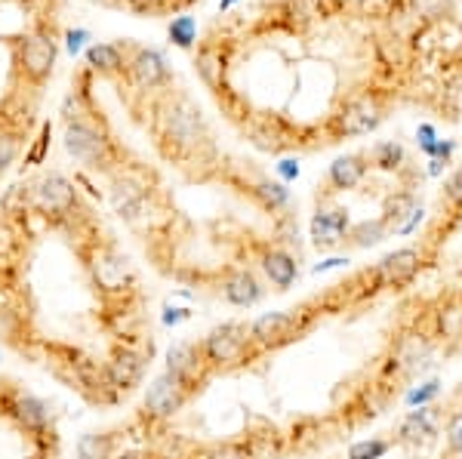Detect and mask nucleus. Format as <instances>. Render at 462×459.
<instances>
[{"label": "nucleus", "mask_w": 462, "mask_h": 459, "mask_svg": "<svg viewBox=\"0 0 462 459\" xmlns=\"http://www.w3.org/2000/svg\"><path fill=\"white\" fill-rule=\"evenodd\" d=\"M152 130L158 139V148L163 158L176 161L179 167H185L191 176H198V167H216V145L207 127L204 115L189 96L182 93H163L161 102L154 106L152 115Z\"/></svg>", "instance_id": "obj_1"}, {"label": "nucleus", "mask_w": 462, "mask_h": 459, "mask_svg": "<svg viewBox=\"0 0 462 459\" xmlns=\"http://www.w3.org/2000/svg\"><path fill=\"white\" fill-rule=\"evenodd\" d=\"M438 354H441V349H438L435 336L429 330L426 312L413 315L410 321L398 324L389 343H385V352L379 358V382L389 389L410 386L435 367Z\"/></svg>", "instance_id": "obj_2"}, {"label": "nucleus", "mask_w": 462, "mask_h": 459, "mask_svg": "<svg viewBox=\"0 0 462 459\" xmlns=\"http://www.w3.org/2000/svg\"><path fill=\"white\" fill-rule=\"evenodd\" d=\"M62 142L69 148L71 158L80 161L84 167L102 170V173H117L124 167L121 145L111 139V133L102 127V121H96L93 106L65 121Z\"/></svg>", "instance_id": "obj_3"}, {"label": "nucleus", "mask_w": 462, "mask_h": 459, "mask_svg": "<svg viewBox=\"0 0 462 459\" xmlns=\"http://www.w3.org/2000/svg\"><path fill=\"white\" fill-rule=\"evenodd\" d=\"M22 185H25V213H37L47 225L71 228L74 222L84 219L78 188L62 173H43Z\"/></svg>", "instance_id": "obj_4"}, {"label": "nucleus", "mask_w": 462, "mask_h": 459, "mask_svg": "<svg viewBox=\"0 0 462 459\" xmlns=\"http://www.w3.org/2000/svg\"><path fill=\"white\" fill-rule=\"evenodd\" d=\"M84 259H87L89 280H93L102 306H117V302H126V299H133V296H139L136 275H133L130 262H126V256L117 247L99 241Z\"/></svg>", "instance_id": "obj_5"}, {"label": "nucleus", "mask_w": 462, "mask_h": 459, "mask_svg": "<svg viewBox=\"0 0 462 459\" xmlns=\"http://www.w3.org/2000/svg\"><path fill=\"white\" fill-rule=\"evenodd\" d=\"M198 345L213 373L241 370L263 358V352L256 349V343H253V336H250V324H244V321L219 324V327H213Z\"/></svg>", "instance_id": "obj_6"}, {"label": "nucleus", "mask_w": 462, "mask_h": 459, "mask_svg": "<svg viewBox=\"0 0 462 459\" xmlns=\"http://www.w3.org/2000/svg\"><path fill=\"white\" fill-rule=\"evenodd\" d=\"M148 364H152V339H145V333H136V336L111 343L108 358L102 361V370H106L108 386L121 398L145 380Z\"/></svg>", "instance_id": "obj_7"}, {"label": "nucleus", "mask_w": 462, "mask_h": 459, "mask_svg": "<svg viewBox=\"0 0 462 459\" xmlns=\"http://www.w3.org/2000/svg\"><path fill=\"white\" fill-rule=\"evenodd\" d=\"M318 317L320 312H311V306L290 308V312H265L256 321H250V336L263 354L278 352L284 345H293L302 336H309L311 327L318 324Z\"/></svg>", "instance_id": "obj_8"}, {"label": "nucleus", "mask_w": 462, "mask_h": 459, "mask_svg": "<svg viewBox=\"0 0 462 459\" xmlns=\"http://www.w3.org/2000/svg\"><path fill=\"white\" fill-rule=\"evenodd\" d=\"M385 111H389V99L379 90H357L342 99V106L330 115L327 130L333 139L367 136L385 121Z\"/></svg>", "instance_id": "obj_9"}, {"label": "nucleus", "mask_w": 462, "mask_h": 459, "mask_svg": "<svg viewBox=\"0 0 462 459\" xmlns=\"http://www.w3.org/2000/svg\"><path fill=\"white\" fill-rule=\"evenodd\" d=\"M426 265H429V253L422 247H398L394 253L379 259L374 269L364 271V278L370 280V296L407 290L426 271Z\"/></svg>", "instance_id": "obj_10"}, {"label": "nucleus", "mask_w": 462, "mask_h": 459, "mask_svg": "<svg viewBox=\"0 0 462 459\" xmlns=\"http://www.w3.org/2000/svg\"><path fill=\"white\" fill-rule=\"evenodd\" d=\"M56 56H59V47H56L53 28L34 25L32 32L22 34L16 43V71L22 74L25 84L41 87V84H47V78L53 74Z\"/></svg>", "instance_id": "obj_11"}, {"label": "nucleus", "mask_w": 462, "mask_h": 459, "mask_svg": "<svg viewBox=\"0 0 462 459\" xmlns=\"http://www.w3.org/2000/svg\"><path fill=\"white\" fill-rule=\"evenodd\" d=\"M444 428V407L441 404H426V407H413L407 417H401L398 428H394L392 444L410 454H422L431 444H438Z\"/></svg>", "instance_id": "obj_12"}, {"label": "nucleus", "mask_w": 462, "mask_h": 459, "mask_svg": "<svg viewBox=\"0 0 462 459\" xmlns=\"http://www.w3.org/2000/svg\"><path fill=\"white\" fill-rule=\"evenodd\" d=\"M195 391L176 380L170 370H163L161 376H154L145 389V401H143V419L154 426H163L167 419H173L179 410H185L195 401Z\"/></svg>", "instance_id": "obj_13"}, {"label": "nucleus", "mask_w": 462, "mask_h": 459, "mask_svg": "<svg viewBox=\"0 0 462 459\" xmlns=\"http://www.w3.org/2000/svg\"><path fill=\"white\" fill-rule=\"evenodd\" d=\"M426 321L444 358L462 352V290L438 296L426 308Z\"/></svg>", "instance_id": "obj_14"}, {"label": "nucleus", "mask_w": 462, "mask_h": 459, "mask_svg": "<svg viewBox=\"0 0 462 459\" xmlns=\"http://www.w3.org/2000/svg\"><path fill=\"white\" fill-rule=\"evenodd\" d=\"M4 417H10L22 432L32 435V438H50L53 435V413L50 407L41 401V398L28 395L16 386H6V398H4Z\"/></svg>", "instance_id": "obj_15"}, {"label": "nucleus", "mask_w": 462, "mask_h": 459, "mask_svg": "<svg viewBox=\"0 0 462 459\" xmlns=\"http://www.w3.org/2000/svg\"><path fill=\"white\" fill-rule=\"evenodd\" d=\"M167 370L182 382V386H189L195 391V395L216 376L210 364L204 361V354H200L198 343H176L173 349L167 352Z\"/></svg>", "instance_id": "obj_16"}, {"label": "nucleus", "mask_w": 462, "mask_h": 459, "mask_svg": "<svg viewBox=\"0 0 462 459\" xmlns=\"http://www.w3.org/2000/svg\"><path fill=\"white\" fill-rule=\"evenodd\" d=\"M348 228H352V216L342 204L320 201L315 216H311V243L318 250H337L346 243Z\"/></svg>", "instance_id": "obj_17"}, {"label": "nucleus", "mask_w": 462, "mask_h": 459, "mask_svg": "<svg viewBox=\"0 0 462 459\" xmlns=\"http://www.w3.org/2000/svg\"><path fill=\"white\" fill-rule=\"evenodd\" d=\"M126 78L133 87H139L143 93L163 90L170 84V69L163 62V56L152 47H133V53L126 56Z\"/></svg>", "instance_id": "obj_18"}, {"label": "nucleus", "mask_w": 462, "mask_h": 459, "mask_svg": "<svg viewBox=\"0 0 462 459\" xmlns=\"http://www.w3.org/2000/svg\"><path fill=\"white\" fill-rule=\"evenodd\" d=\"M28 238L22 216L0 213V280H19V262L25 256Z\"/></svg>", "instance_id": "obj_19"}, {"label": "nucleus", "mask_w": 462, "mask_h": 459, "mask_svg": "<svg viewBox=\"0 0 462 459\" xmlns=\"http://www.w3.org/2000/svg\"><path fill=\"white\" fill-rule=\"evenodd\" d=\"M219 296L235 308H253L265 296V287L247 265H231L219 275Z\"/></svg>", "instance_id": "obj_20"}, {"label": "nucleus", "mask_w": 462, "mask_h": 459, "mask_svg": "<svg viewBox=\"0 0 462 459\" xmlns=\"http://www.w3.org/2000/svg\"><path fill=\"white\" fill-rule=\"evenodd\" d=\"M256 262L274 290H290V287L300 280V262H296V256L287 253V250L278 247V243H259Z\"/></svg>", "instance_id": "obj_21"}, {"label": "nucleus", "mask_w": 462, "mask_h": 459, "mask_svg": "<svg viewBox=\"0 0 462 459\" xmlns=\"http://www.w3.org/2000/svg\"><path fill=\"white\" fill-rule=\"evenodd\" d=\"M367 173H370L367 154H342L327 170V185H330V191H352L367 179Z\"/></svg>", "instance_id": "obj_22"}, {"label": "nucleus", "mask_w": 462, "mask_h": 459, "mask_svg": "<svg viewBox=\"0 0 462 459\" xmlns=\"http://www.w3.org/2000/svg\"><path fill=\"white\" fill-rule=\"evenodd\" d=\"M416 207H420V201H416V191H413V188L392 191V195L383 201V213H379V219L385 222L389 234H398L401 228L407 225V219L413 216Z\"/></svg>", "instance_id": "obj_23"}, {"label": "nucleus", "mask_w": 462, "mask_h": 459, "mask_svg": "<svg viewBox=\"0 0 462 459\" xmlns=\"http://www.w3.org/2000/svg\"><path fill=\"white\" fill-rule=\"evenodd\" d=\"M195 69H198L200 80H204L207 87H213L216 93L222 90V74H226V56H222V50L216 47L213 41H207L204 47L198 50Z\"/></svg>", "instance_id": "obj_24"}, {"label": "nucleus", "mask_w": 462, "mask_h": 459, "mask_svg": "<svg viewBox=\"0 0 462 459\" xmlns=\"http://www.w3.org/2000/svg\"><path fill=\"white\" fill-rule=\"evenodd\" d=\"M247 188H250L253 201L268 213H278L290 204V191H287L284 182H272V179H265V176H256Z\"/></svg>", "instance_id": "obj_25"}, {"label": "nucleus", "mask_w": 462, "mask_h": 459, "mask_svg": "<svg viewBox=\"0 0 462 459\" xmlns=\"http://www.w3.org/2000/svg\"><path fill=\"white\" fill-rule=\"evenodd\" d=\"M87 65L99 74H121L126 71V56L117 43H93L87 50Z\"/></svg>", "instance_id": "obj_26"}, {"label": "nucleus", "mask_w": 462, "mask_h": 459, "mask_svg": "<svg viewBox=\"0 0 462 459\" xmlns=\"http://www.w3.org/2000/svg\"><path fill=\"white\" fill-rule=\"evenodd\" d=\"M438 108L450 117L462 115V65H450L438 90Z\"/></svg>", "instance_id": "obj_27"}, {"label": "nucleus", "mask_w": 462, "mask_h": 459, "mask_svg": "<svg viewBox=\"0 0 462 459\" xmlns=\"http://www.w3.org/2000/svg\"><path fill=\"white\" fill-rule=\"evenodd\" d=\"M385 238H392L389 228H385L383 219H364V222H355L352 228H348V238L346 243L348 247H357V250H367V247H376V243H383Z\"/></svg>", "instance_id": "obj_28"}, {"label": "nucleus", "mask_w": 462, "mask_h": 459, "mask_svg": "<svg viewBox=\"0 0 462 459\" xmlns=\"http://www.w3.org/2000/svg\"><path fill=\"white\" fill-rule=\"evenodd\" d=\"M444 450L441 459H462V404L444 407Z\"/></svg>", "instance_id": "obj_29"}, {"label": "nucleus", "mask_w": 462, "mask_h": 459, "mask_svg": "<svg viewBox=\"0 0 462 459\" xmlns=\"http://www.w3.org/2000/svg\"><path fill=\"white\" fill-rule=\"evenodd\" d=\"M22 127L10 121H0V179L6 176V170L16 164L19 151H22Z\"/></svg>", "instance_id": "obj_30"}, {"label": "nucleus", "mask_w": 462, "mask_h": 459, "mask_svg": "<svg viewBox=\"0 0 462 459\" xmlns=\"http://www.w3.org/2000/svg\"><path fill=\"white\" fill-rule=\"evenodd\" d=\"M407 10L413 13L422 25H435V22L453 19L457 4H453V0H407Z\"/></svg>", "instance_id": "obj_31"}, {"label": "nucleus", "mask_w": 462, "mask_h": 459, "mask_svg": "<svg viewBox=\"0 0 462 459\" xmlns=\"http://www.w3.org/2000/svg\"><path fill=\"white\" fill-rule=\"evenodd\" d=\"M367 158H370V167L389 170V173H394V170H401L407 164V154H404V145L401 142H379V145H374V151H370Z\"/></svg>", "instance_id": "obj_32"}, {"label": "nucleus", "mask_w": 462, "mask_h": 459, "mask_svg": "<svg viewBox=\"0 0 462 459\" xmlns=\"http://www.w3.org/2000/svg\"><path fill=\"white\" fill-rule=\"evenodd\" d=\"M185 459H256L247 441H226V444H213L204 447L198 454H189Z\"/></svg>", "instance_id": "obj_33"}, {"label": "nucleus", "mask_w": 462, "mask_h": 459, "mask_svg": "<svg viewBox=\"0 0 462 459\" xmlns=\"http://www.w3.org/2000/svg\"><path fill=\"white\" fill-rule=\"evenodd\" d=\"M392 447H394L392 438H364L348 447L346 459H383Z\"/></svg>", "instance_id": "obj_34"}, {"label": "nucleus", "mask_w": 462, "mask_h": 459, "mask_svg": "<svg viewBox=\"0 0 462 459\" xmlns=\"http://www.w3.org/2000/svg\"><path fill=\"white\" fill-rule=\"evenodd\" d=\"M167 34H170V41L176 43V47H195V41H198V25H195V19L191 16H176L173 22H170V28H167Z\"/></svg>", "instance_id": "obj_35"}, {"label": "nucleus", "mask_w": 462, "mask_h": 459, "mask_svg": "<svg viewBox=\"0 0 462 459\" xmlns=\"http://www.w3.org/2000/svg\"><path fill=\"white\" fill-rule=\"evenodd\" d=\"M438 395H441V380H426V382H420V386L410 389L404 401L410 407H426V404H435Z\"/></svg>", "instance_id": "obj_36"}, {"label": "nucleus", "mask_w": 462, "mask_h": 459, "mask_svg": "<svg viewBox=\"0 0 462 459\" xmlns=\"http://www.w3.org/2000/svg\"><path fill=\"white\" fill-rule=\"evenodd\" d=\"M441 204L447 207V210L462 213V167H459V170H453V173H450V179L444 182Z\"/></svg>", "instance_id": "obj_37"}, {"label": "nucleus", "mask_w": 462, "mask_h": 459, "mask_svg": "<svg viewBox=\"0 0 462 459\" xmlns=\"http://www.w3.org/2000/svg\"><path fill=\"white\" fill-rule=\"evenodd\" d=\"M47 148H50V124H43V127H41V136H37L34 148L28 151L25 164H32V167L43 164V158H47Z\"/></svg>", "instance_id": "obj_38"}, {"label": "nucleus", "mask_w": 462, "mask_h": 459, "mask_svg": "<svg viewBox=\"0 0 462 459\" xmlns=\"http://www.w3.org/2000/svg\"><path fill=\"white\" fill-rule=\"evenodd\" d=\"M416 142H420L422 151L429 154H435V145H438V139H435V127L431 124H420V130H416Z\"/></svg>", "instance_id": "obj_39"}, {"label": "nucleus", "mask_w": 462, "mask_h": 459, "mask_svg": "<svg viewBox=\"0 0 462 459\" xmlns=\"http://www.w3.org/2000/svg\"><path fill=\"white\" fill-rule=\"evenodd\" d=\"M32 459H59L56 435H50V438H37V450H34Z\"/></svg>", "instance_id": "obj_40"}, {"label": "nucleus", "mask_w": 462, "mask_h": 459, "mask_svg": "<svg viewBox=\"0 0 462 459\" xmlns=\"http://www.w3.org/2000/svg\"><path fill=\"white\" fill-rule=\"evenodd\" d=\"M278 173H281V179H284V185H287V182H293L296 176H300V164H296V161H281Z\"/></svg>", "instance_id": "obj_41"}, {"label": "nucleus", "mask_w": 462, "mask_h": 459, "mask_svg": "<svg viewBox=\"0 0 462 459\" xmlns=\"http://www.w3.org/2000/svg\"><path fill=\"white\" fill-rule=\"evenodd\" d=\"M111 459H161L154 450H121V454H115Z\"/></svg>", "instance_id": "obj_42"}, {"label": "nucleus", "mask_w": 462, "mask_h": 459, "mask_svg": "<svg viewBox=\"0 0 462 459\" xmlns=\"http://www.w3.org/2000/svg\"><path fill=\"white\" fill-rule=\"evenodd\" d=\"M342 265H348V259H346V256H333V259H327V262L315 265V271H318V275H324V271H330V269H342Z\"/></svg>", "instance_id": "obj_43"}, {"label": "nucleus", "mask_w": 462, "mask_h": 459, "mask_svg": "<svg viewBox=\"0 0 462 459\" xmlns=\"http://www.w3.org/2000/svg\"><path fill=\"white\" fill-rule=\"evenodd\" d=\"M185 317H189L185 308H167V315H163V324H167V327H176V324L185 321Z\"/></svg>", "instance_id": "obj_44"}, {"label": "nucleus", "mask_w": 462, "mask_h": 459, "mask_svg": "<svg viewBox=\"0 0 462 459\" xmlns=\"http://www.w3.org/2000/svg\"><path fill=\"white\" fill-rule=\"evenodd\" d=\"M422 216H426V210H422V207H416V210H413V216L407 219V225L401 228L398 234H410V232H413V228H416V225H420V222H422Z\"/></svg>", "instance_id": "obj_45"}, {"label": "nucleus", "mask_w": 462, "mask_h": 459, "mask_svg": "<svg viewBox=\"0 0 462 459\" xmlns=\"http://www.w3.org/2000/svg\"><path fill=\"white\" fill-rule=\"evenodd\" d=\"M84 37H87V32H69V50H71V53H78L80 43H84Z\"/></svg>", "instance_id": "obj_46"}, {"label": "nucleus", "mask_w": 462, "mask_h": 459, "mask_svg": "<svg viewBox=\"0 0 462 459\" xmlns=\"http://www.w3.org/2000/svg\"><path fill=\"white\" fill-rule=\"evenodd\" d=\"M4 398H6V386L0 382V413H4Z\"/></svg>", "instance_id": "obj_47"}, {"label": "nucleus", "mask_w": 462, "mask_h": 459, "mask_svg": "<svg viewBox=\"0 0 462 459\" xmlns=\"http://www.w3.org/2000/svg\"><path fill=\"white\" fill-rule=\"evenodd\" d=\"M231 4H237V0H219V10H222V13H226V10H228V6H231Z\"/></svg>", "instance_id": "obj_48"}, {"label": "nucleus", "mask_w": 462, "mask_h": 459, "mask_svg": "<svg viewBox=\"0 0 462 459\" xmlns=\"http://www.w3.org/2000/svg\"><path fill=\"white\" fill-rule=\"evenodd\" d=\"M99 4H106V6H117L121 0H99Z\"/></svg>", "instance_id": "obj_49"}]
</instances>
